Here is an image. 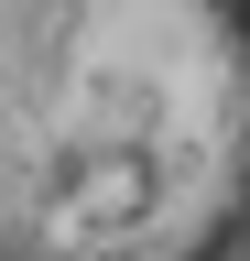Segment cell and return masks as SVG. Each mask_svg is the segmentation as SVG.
Listing matches in <instances>:
<instances>
[{
	"mask_svg": "<svg viewBox=\"0 0 250 261\" xmlns=\"http://www.w3.org/2000/svg\"><path fill=\"white\" fill-rule=\"evenodd\" d=\"M0 261H250V0H0Z\"/></svg>",
	"mask_w": 250,
	"mask_h": 261,
	"instance_id": "1",
	"label": "cell"
}]
</instances>
